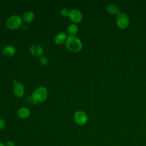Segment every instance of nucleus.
Segmentation results:
<instances>
[{
  "label": "nucleus",
  "mask_w": 146,
  "mask_h": 146,
  "mask_svg": "<svg viewBox=\"0 0 146 146\" xmlns=\"http://www.w3.org/2000/svg\"><path fill=\"white\" fill-rule=\"evenodd\" d=\"M0 146H6V145H5V144H4L2 142H0Z\"/></svg>",
  "instance_id": "6ab92c4d"
},
{
  "label": "nucleus",
  "mask_w": 146,
  "mask_h": 146,
  "mask_svg": "<svg viewBox=\"0 0 146 146\" xmlns=\"http://www.w3.org/2000/svg\"><path fill=\"white\" fill-rule=\"evenodd\" d=\"M75 123L79 125H84L86 124L88 120V117L86 112L83 111H76L74 116Z\"/></svg>",
  "instance_id": "20e7f679"
},
{
  "label": "nucleus",
  "mask_w": 146,
  "mask_h": 146,
  "mask_svg": "<svg viewBox=\"0 0 146 146\" xmlns=\"http://www.w3.org/2000/svg\"><path fill=\"white\" fill-rule=\"evenodd\" d=\"M129 18L128 16L123 13H119L116 17V23L118 27L121 29H126L129 25Z\"/></svg>",
  "instance_id": "39448f33"
},
{
  "label": "nucleus",
  "mask_w": 146,
  "mask_h": 146,
  "mask_svg": "<svg viewBox=\"0 0 146 146\" xmlns=\"http://www.w3.org/2000/svg\"><path fill=\"white\" fill-rule=\"evenodd\" d=\"M68 17L70 19L75 23L80 22L83 18L81 12L77 9H72L70 11Z\"/></svg>",
  "instance_id": "0eeeda50"
},
{
  "label": "nucleus",
  "mask_w": 146,
  "mask_h": 146,
  "mask_svg": "<svg viewBox=\"0 0 146 146\" xmlns=\"http://www.w3.org/2000/svg\"><path fill=\"white\" fill-rule=\"evenodd\" d=\"M78 31V29L76 25L75 24H71L70 25L67 29V32L70 34V35L71 36H75Z\"/></svg>",
  "instance_id": "ddd939ff"
},
{
  "label": "nucleus",
  "mask_w": 146,
  "mask_h": 146,
  "mask_svg": "<svg viewBox=\"0 0 146 146\" xmlns=\"http://www.w3.org/2000/svg\"><path fill=\"white\" fill-rule=\"evenodd\" d=\"M30 53L34 56H40L43 53V48L38 44L32 45L30 48Z\"/></svg>",
  "instance_id": "6e6552de"
},
{
  "label": "nucleus",
  "mask_w": 146,
  "mask_h": 146,
  "mask_svg": "<svg viewBox=\"0 0 146 146\" xmlns=\"http://www.w3.org/2000/svg\"><path fill=\"white\" fill-rule=\"evenodd\" d=\"M6 146H15V143L12 140H8L5 143Z\"/></svg>",
  "instance_id": "a211bd4d"
},
{
  "label": "nucleus",
  "mask_w": 146,
  "mask_h": 146,
  "mask_svg": "<svg viewBox=\"0 0 146 146\" xmlns=\"http://www.w3.org/2000/svg\"><path fill=\"white\" fill-rule=\"evenodd\" d=\"M16 52V49L14 46L12 45H7L5 46L2 51L3 54L7 57H11L13 56Z\"/></svg>",
  "instance_id": "1a4fd4ad"
},
{
  "label": "nucleus",
  "mask_w": 146,
  "mask_h": 146,
  "mask_svg": "<svg viewBox=\"0 0 146 146\" xmlns=\"http://www.w3.org/2000/svg\"><path fill=\"white\" fill-rule=\"evenodd\" d=\"M6 127V121L3 119H0V131L3 130Z\"/></svg>",
  "instance_id": "f3484780"
},
{
  "label": "nucleus",
  "mask_w": 146,
  "mask_h": 146,
  "mask_svg": "<svg viewBox=\"0 0 146 146\" xmlns=\"http://www.w3.org/2000/svg\"><path fill=\"white\" fill-rule=\"evenodd\" d=\"M39 62L40 63V64L42 65H43V66H46L47 65L48 63V60L47 59V57L46 56H42L39 59Z\"/></svg>",
  "instance_id": "2eb2a0df"
},
{
  "label": "nucleus",
  "mask_w": 146,
  "mask_h": 146,
  "mask_svg": "<svg viewBox=\"0 0 146 146\" xmlns=\"http://www.w3.org/2000/svg\"><path fill=\"white\" fill-rule=\"evenodd\" d=\"M35 15L33 11H28L25 12L22 15V19L26 23H30L34 19Z\"/></svg>",
  "instance_id": "f8f14e48"
},
{
  "label": "nucleus",
  "mask_w": 146,
  "mask_h": 146,
  "mask_svg": "<svg viewBox=\"0 0 146 146\" xmlns=\"http://www.w3.org/2000/svg\"><path fill=\"white\" fill-rule=\"evenodd\" d=\"M13 91L14 95L18 98H22L25 94V88L23 84L21 83L17 82V80H14Z\"/></svg>",
  "instance_id": "423d86ee"
},
{
  "label": "nucleus",
  "mask_w": 146,
  "mask_h": 146,
  "mask_svg": "<svg viewBox=\"0 0 146 146\" xmlns=\"http://www.w3.org/2000/svg\"><path fill=\"white\" fill-rule=\"evenodd\" d=\"M70 11L66 9H63L60 10V14L64 17L68 16Z\"/></svg>",
  "instance_id": "dca6fc26"
},
{
  "label": "nucleus",
  "mask_w": 146,
  "mask_h": 146,
  "mask_svg": "<svg viewBox=\"0 0 146 146\" xmlns=\"http://www.w3.org/2000/svg\"><path fill=\"white\" fill-rule=\"evenodd\" d=\"M22 19L18 15H12L10 17L6 22V27L11 30L18 29L22 25Z\"/></svg>",
  "instance_id": "7ed1b4c3"
},
{
  "label": "nucleus",
  "mask_w": 146,
  "mask_h": 146,
  "mask_svg": "<svg viewBox=\"0 0 146 146\" xmlns=\"http://www.w3.org/2000/svg\"><path fill=\"white\" fill-rule=\"evenodd\" d=\"M67 38V35L65 33H60L57 34L55 38L54 41L58 44H61L66 42Z\"/></svg>",
  "instance_id": "9b49d317"
},
{
  "label": "nucleus",
  "mask_w": 146,
  "mask_h": 146,
  "mask_svg": "<svg viewBox=\"0 0 146 146\" xmlns=\"http://www.w3.org/2000/svg\"><path fill=\"white\" fill-rule=\"evenodd\" d=\"M65 46L66 48L72 52H78L82 48L81 40L75 36L69 35L66 40Z\"/></svg>",
  "instance_id": "f257e3e1"
},
{
  "label": "nucleus",
  "mask_w": 146,
  "mask_h": 146,
  "mask_svg": "<svg viewBox=\"0 0 146 146\" xmlns=\"http://www.w3.org/2000/svg\"><path fill=\"white\" fill-rule=\"evenodd\" d=\"M30 114V111L29 109L27 107H22L18 109L17 111V115L18 116L22 119H25L29 117Z\"/></svg>",
  "instance_id": "9d476101"
},
{
  "label": "nucleus",
  "mask_w": 146,
  "mask_h": 146,
  "mask_svg": "<svg viewBox=\"0 0 146 146\" xmlns=\"http://www.w3.org/2000/svg\"><path fill=\"white\" fill-rule=\"evenodd\" d=\"M107 11L111 14H116L119 13V8L115 5H110L107 7Z\"/></svg>",
  "instance_id": "4468645a"
},
{
  "label": "nucleus",
  "mask_w": 146,
  "mask_h": 146,
  "mask_svg": "<svg viewBox=\"0 0 146 146\" xmlns=\"http://www.w3.org/2000/svg\"><path fill=\"white\" fill-rule=\"evenodd\" d=\"M48 92L44 87L37 88L32 94V99L35 103H39L44 102L47 96Z\"/></svg>",
  "instance_id": "f03ea898"
}]
</instances>
